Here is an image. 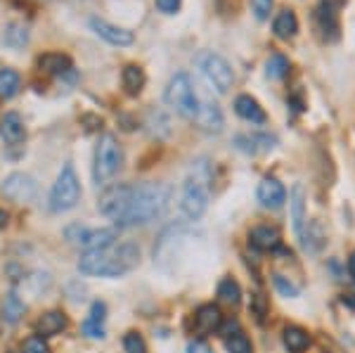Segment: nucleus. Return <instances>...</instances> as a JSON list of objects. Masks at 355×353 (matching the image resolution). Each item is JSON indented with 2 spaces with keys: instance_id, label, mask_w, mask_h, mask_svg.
Segmentation results:
<instances>
[{
  "instance_id": "obj_1",
  "label": "nucleus",
  "mask_w": 355,
  "mask_h": 353,
  "mask_svg": "<svg viewBox=\"0 0 355 353\" xmlns=\"http://www.w3.org/2000/svg\"><path fill=\"white\" fill-rule=\"evenodd\" d=\"M140 264V247L133 242L110 244V247L85 252L78 261V270L90 277H121Z\"/></svg>"
},
{
  "instance_id": "obj_5",
  "label": "nucleus",
  "mask_w": 355,
  "mask_h": 353,
  "mask_svg": "<svg viewBox=\"0 0 355 353\" xmlns=\"http://www.w3.org/2000/svg\"><path fill=\"white\" fill-rule=\"evenodd\" d=\"M123 164V150L112 133H105L95 145L93 159V180L97 185H107L119 173Z\"/></svg>"
},
{
  "instance_id": "obj_37",
  "label": "nucleus",
  "mask_w": 355,
  "mask_h": 353,
  "mask_svg": "<svg viewBox=\"0 0 355 353\" xmlns=\"http://www.w3.org/2000/svg\"><path fill=\"white\" fill-rule=\"evenodd\" d=\"M251 8H254V15L259 19H268L272 10V0H251Z\"/></svg>"
},
{
  "instance_id": "obj_28",
  "label": "nucleus",
  "mask_w": 355,
  "mask_h": 353,
  "mask_svg": "<svg viewBox=\"0 0 355 353\" xmlns=\"http://www.w3.org/2000/svg\"><path fill=\"white\" fill-rule=\"evenodd\" d=\"M218 299L227 306L239 304V299H242V289H239V284L234 282L232 277H227V280H223L218 284Z\"/></svg>"
},
{
  "instance_id": "obj_2",
  "label": "nucleus",
  "mask_w": 355,
  "mask_h": 353,
  "mask_svg": "<svg viewBox=\"0 0 355 353\" xmlns=\"http://www.w3.org/2000/svg\"><path fill=\"white\" fill-rule=\"evenodd\" d=\"M168 199H171V190L162 183L133 185L128 202H125V209L114 223L119 227H135V225L152 223V221L162 218L166 214Z\"/></svg>"
},
{
  "instance_id": "obj_26",
  "label": "nucleus",
  "mask_w": 355,
  "mask_h": 353,
  "mask_svg": "<svg viewBox=\"0 0 355 353\" xmlns=\"http://www.w3.org/2000/svg\"><path fill=\"white\" fill-rule=\"evenodd\" d=\"M21 88V78L19 74L12 69H3L0 71V100H10L19 93Z\"/></svg>"
},
{
  "instance_id": "obj_12",
  "label": "nucleus",
  "mask_w": 355,
  "mask_h": 353,
  "mask_svg": "<svg viewBox=\"0 0 355 353\" xmlns=\"http://www.w3.org/2000/svg\"><path fill=\"white\" fill-rule=\"evenodd\" d=\"M220 325H223V316L218 306L206 304L194 313V332L197 334H214L218 332Z\"/></svg>"
},
{
  "instance_id": "obj_11",
  "label": "nucleus",
  "mask_w": 355,
  "mask_h": 353,
  "mask_svg": "<svg viewBox=\"0 0 355 353\" xmlns=\"http://www.w3.org/2000/svg\"><path fill=\"white\" fill-rule=\"evenodd\" d=\"M256 197L266 209H279L287 199V190L277 178H263L259 190H256Z\"/></svg>"
},
{
  "instance_id": "obj_20",
  "label": "nucleus",
  "mask_w": 355,
  "mask_h": 353,
  "mask_svg": "<svg viewBox=\"0 0 355 353\" xmlns=\"http://www.w3.org/2000/svg\"><path fill=\"white\" fill-rule=\"evenodd\" d=\"M69 320L67 316L62 311H48L43 313V318L38 320V337H55V334H60L62 329H67Z\"/></svg>"
},
{
  "instance_id": "obj_21",
  "label": "nucleus",
  "mask_w": 355,
  "mask_h": 353,
  "mask_svg": "<svg viewBox=\"0 0 355 353\" xmlns=\"http://www.w3.org/2000/svg\"><path fill=\"white\" fill-rule=\"evenodd\" d=\"M272 31H275V36H277V38L289 41V38H294L296 31H299V19H296V15L291 12V10H282V12L275 17Z\"/></svg>"
},
{
  "instance_id": "obj_13",
  "label": "nucleus",
  "mask_w": 355,
  "mask_h": 353,
  "mask_svg": "<svg viewBox=\"0 0 355 353\" xmlns=\"http://www.w3.org/2000/svg\"><path fill=\"white\" fill-rule=\"evenodd\" d=\"M90 26H93V31L97 33V36L105 38V41L112 43V45H130L133 43V33L125 31V28H121V26H114L105 19H90Z\"/></svg>"
},
{
  "instance_id": "obj_42",
  "label": "nucleus",
  "mask_w": 355,
  "mask_h": 353,
  "mask_svg": "<svg viewBox=\"0 0 355 353\" xmlns=\"http://www.w3.org/2000/svg\"><path fill=\"white\" fill-rule=\"evenodd\" d=\"M348 270H351L353 280H355V252L351 254V259H348Z\"/></svg>"
},
{
  "instance_id": "obj_15",
  "label": "nucleus",
  "mask_w": 355,
  "mask_h": 353,
  "mask_svg": "<svg viewBox=\"0 0 355 353\" xmlns=\"http://www.w3.org/2000/svg\"><path fill=\"white\" fill-rule=\"evenodd\" d=\"M194 123H197L202 130H209V133H218L223 128V112L220 107L216 105V102L211 100H202V110H199L197 119H194Z\"/></svg>"
},
{
  "instance_id": "obj_39",
  "label": "nucleus",
  "mask_w": 355,
  "mask_h": 353,
  "mask_svg": "<svg viewBox=\"0 0 355 353\" xmlns=\"http://www.w3.org/2000/svg\"><path fill=\"white\" fill-rule=\"evenodd\" d=\"M157 8L164 15H175L180 10V0H157Z\"/></svg>"
},
{
  "instance_id": "obj_8",
  "label": "nucleus",
  "mask_w": 355,
  "mask_h": 353,
  "mask_svg": "<svg viewBox=\"0 0 355 353\" xmlns=\"http://www.w3.org/2000/svg\"><path fill=\"white\" fill-rule=\"evenodd\" d=\"M67 240L73 247H81L83 252H95V249L110 247L116 242V230L114 227H85V225H69Z\"/></svg>"
},
{
  "instance_id": "obj_33",
  "label": "nucleus",
  "mask_w": 355,
  "mask_h": 353,
  "mask_svg": "<svg viewBox=\"0 0 355 353\" xmlns=\"http://www.w3.org/2000/svg\"><path fill=\"white\" fill-rule=\"evenodd\" d=\"M303 237V244H306V249H311V252H318L320 247H322V230H320L318 223H311L308 230L301 232Z\"/></svg>"
},
{
  "instance_id": "obj_22",
  "label": "nucleus",
  "mask_w": 355,
  "mask_h": 353,
  "mask_svg": "<svg viewBox=\"0 0 355 353\" xmlns=\"http://www.w3.org/2000/svg\"><path fill=\"white\" fill-rule=\"evenodd\" d=\"M237 147L242 152H249V155H259V152H268L275 147V138L270 135H239Z\"/></svg>"
},
{
  "instance_id": "obj_14",
  "label": "nucleus",
  "mask_w": 355,
  "mask_h": 353,
  "mask_svg": "<svg viewBox=\"0 0 355 353\" xmlns=\"http://www.w3.org/2000/svg\"><path fill=\"white\" fill-rule=\"evenodd\" d=\"M0 138L8 145H19L26 138L24 121H21V117L17 112H8L3 117V121H0Z\"/></svg>"
},
{
  "instance_id": "obj_43",
  "label": "nucleus",
  "mask_w": 355,
  "mask_h": 353,
  "mask_svg": "<svg viewBox=\"0 0 355 353\" xmlns=\"http://www.w3.org/2000/svg\"><path fill=\"white\" fill-rule=\"evenodd\" d=\"M5 225H8V214L0 209V227H5Z\"/></svg>"
},
{
  "instance_id": "obj_18",
  "label": "nucleus",
  "mask_w": 355,
  "mask_h": 353,
  "mask_svg": "<svg viewBox=\"0 0 355 353\" xmlns=\"http://www.w3.org/2000/svg\"><path fill=\"white\" fill-rule=\"evenodd\" d=\"M318 26L320 31L324 33V38H329V41H336L339 38V17H336V8L329 3H322L318 8Z\"/></svg>"
},
{
  "instance_id": "obj_29",
  "label": "nucleus",
  "mask_w": 355,
  "mask_h": 353,
  "mask_svg": "<svg viewBox=\"0 0 355 353\" xmlns=\"http://www.w3.org/2000/svg\"><path fill=\"white\" fill-rule=\"evenodd\" d=\"M266 71L270 78H284L289 74V60L284 55L275 53V55H270V60H268Z\"/></svg>"
},
{
  "instance_id": "obj_9",
  "label": "nucleus",
  "mask_w": 355,
  "mask_h": 353,
  "mask_svg": "<svg viewBox=\"0 0 355 353\" xmlns=\"http://www.w3.org/2000/svg\"><path fill=\"white\" fill-rule=\"evenodd\" d=\"M0 192H3V197L12 199L17 204L31 202V199L36 197V180L26 173H12L3 180Z\"/></svg>"
},
{
  "instance_id": "obj_10",
  "label": "nucleus",
  "mask_w": 355,
  "mask_h": 353,
  "mask_svg": "<svg viewBox=\"0 0 355 353\" xmlns=\"http://www.w3.org/2000/svg\"><path fill=\"white\" fill-rule=\"evenodd\" d=\"M130 190H133V185H121V183L107 187V190L100 195V202H97L100 214H105L107 218L116 221L125 209V202H128V197H130Z\"/></svg>"
},
{
  "instance_id": "obj_25",
  "label": "nucleus",
  "mask_w": 355,
  "mask_h": 353,
  "mask_svg": "<svg viewBox=\"0 0 355 353\" xmlns=\"http://www.w3.org/2000/svg\"><path fill=\"white\" fill-rule=\"evenodd\" d=\"M121 78H123V88H125V93H128V95H137L142 90V85H145V71H142L137 64L123 67Z\"/></svg>"
},
{
  "instance_id": "obj_41",
  "label": "nucleus",
  "mask_w": 355,
  "mask_h": 353,
  "mask_svg": "<svg viewBox=\"0 0 355 353\" xmlns=\"http://www.w3.org/2000/svg\"><path fill=\"white\" fill-rule=\"evenodd\" d=\"M187 353H214V351H211V346L206 344V341L194 339V341H190V344H187Z\"/></svg>"
},
{
  "instance_id": "obj_27",
  "label": "nucleus",
  "mask_w": 355,
  "mask_h": 353,
  "mask_svg": "<svg viewBox=\"0 0 355 353\" xmlns=\"http://www.w3.org/2000/svg\"><path fill=\"white\" fill-rule=\"evenodd\" d=\"M291 218H294V227L301 237V232L306 230V216H303V187L301 185H296L294 192H291Z\"/></svg>"
},
{
  "instance_id": "obj_30",
  "label": "nucleus",
  "mask_w": 355,
  "mask_h": 353,
  "mask_svg": "<svg viewBox=\"0 0 355 353\" xmlns=\"http://www.w3.org/2000/svg\"><path fill=\"white\" fill-rule=\"evenodd\" d=\"M225 346L230 353H254V346H251L249 337H246L242 329L230 334V337H225Z\"/></svg>"
},
{
  "instance_id": "obj_35",
  "label": "nucleus",
  "mask_w": 355,
  "mask_h": 353,
  "mask_svg": "<svg viewBox=\"0 0 355 353\" xmlns=\"http://www.w3.org/2000/svg\"><path fill=\"white\" fill-rule=\"evenodd\" d=\"M21 353H50V346L45 344L43 337L33 334V337H28L24 344H21Z\"/></svg>"
},
{
  "instance_id": "obj_3",
  "label": "nucleus",
  "mask_w": 355,
  "mask_h": 353,
  "mask_svg": "<svg viewBox=\"0 0 355 353\" xmlns=\"http://www.w3.org/2000/svg\"><path fill=\"white\" fill-rule=\"evenodd\" d=\"M209 183H211L209 166L204 162H199L194 166L192 175L182 185V195H180V212L185 214L187 221H197L204 216L206 207H209Z\"/></svg>"
},
{
  "instance_id": "obj_4",
  "label": "nucleus",
  "mask_w": 355,
  "mask_h": 353,
  "mask_svg": "<svg viewBox=\"0 0 355 353\" xmlns=\"http://www.w3.org/2000/svg\"><path fill=\"white\" fill-rule=\"evenodd\" d=\"M164 98L171 110L192 123L197 119L199 110H202V98L197 95V88H194L190 74H175L168 81V85H166Z\"/></svg>"
},
{
  "instance_id": "obj_17",
  "label": "nucleus",
  "mask_w": 355,
  "mask_h": 353,
  "mask_svg": "<svg viewBox=\"0 0 355 353\" xmlns=\"http://www.w3.org/2000/svg\"><path fill=\"white\" fill-rule=\"evenodd\" d=\"M105 320H107V306L102 301H93L88 320L83 322V334H88L90 339H102L105 337Z\"/></svg>"
},
{
  "instance_id": "obj_38",
  "label": "nucleus",
  "mask_w": 355,
  "mask_h": 353,
  "mask_svg": "<svg viewBox=\"0 0 355 353\" xmlns=\"http://www.w3.org/2000/svg\"><path fill=\"white\" fill-rule=\"evenodd\" d=\"M251 311L256 313V320L263 322V316H266V311H268L266 297H263V294H256V297H254V301H251Z\"/></svg>"
},
{
  "instance_id": "obj_7",
  "label": "nucleus",
  "mask_w": 355,
  "mask_h": 353,
  "mask_svg": "<svg viewBox=\"0 0 355 353\" xmlns=\"http://www.w3.org/2000/svg\"><path fill=\"white\" fill-rule=\"evenodd\" d=\"M81 199V183L76 178V171H73L71 164H67L62 169L60 178L50 192V212L53 214H62V212H69L73 209Z\"/></svg>"
},
{
  "instance_id": "obj_19",
  "label": "nucleus",
  "mask_w": 355,
  "mask_h": 353,
  "mask_svg": "<svg viewBox=\"0 0 355 353\" xmlns=\"http://www.w3.org/2000/svg\"><path fill=\"white\" fill-rule=\"evenodd\" d=\"M234 112H237L244 121L266 123V112H263V107L251 98V95H239V98L234 100Z\"/></svg>"
},
{
  "instance_id": "obj_32",
  "label": "nucleus",
  "mask_w": 355,
  "mask_h": 353,
  "mask_svg": "<svg viewBox=\"0 0 355 353\" xmlns=\"http://www.w3.org/2000/svg\"><path fill=\"white\" fill-rule=\"evenodd\" d=\"M24 301L19 299V294H10L8 299H5V304H3V311H5V318H8L10 322H17L19 320V316L24 313Z\"/></svg>"
},
{
  "instance_id": "obj_23",
  "label": "nucleus",
  "mask_w": 355,
  "mask_h": 353,
  "mask_svg": "<svg viewBox=\"0 0 355 353\" xmlns=\"http://www.w3.org/2000/svg\"><path fill=\"white\" fill-rule=\"evenodd\" d=\"M38 67L45 74H67L71 69V60L62 53H45L38 57Z\"/></svg>"
},
{
  "instance_id": "obj_24",
  "label": "nucleus",
  "mask_w": 355,
  "mask_h": 353,
  "mask_svg": "<svg viewBox=\"0 0 355 353\" xmlns=\"http://www.w3.org/2000/svg\"><path fill=\"white\" fill-rule=\"evenodd\" d=\"M284 346L289 349V353H303L311 346V337H308L306 329L291 325L284 329Z\"/></svg>"
},
{
  "instance_id": "obj_6",
  "label": "nucleus",
  "mask_w": 355,
  "mask_h": 353,
  "mask_svg": "<svg viewBox=\"0 0 355 353\" xmlns=\"http://www.w3.org/2000/svg\"><path fill=\"white\" fill-rule=\"evenodd\" d=\"M197 67H199V71H202V76L209 81V85L218 95H225L227 90L232 88L234 71L225 57H220L216 53H202L197 57Z\"/></svg>"
},
{
  "instance_id": "obj_16",
  "label": "nucleus",
  "mask_w": 355,
  "mask_h": 353,
  "mask_svg": "<svg viewBox=\"0 0 355 353\" xmlns=\"http://www.w3.org/2000/svg\"><path fill=\"white\" fill-rule=\"evenodd\" d=\"M279 230L277 227H270V225H259L251 230L249 235V242L254 249H259V252H272V249L279 247Z\"/></svg>"
},
{
  "instance_id": "obj_40",
  "label": "nucleus",
  "mask_w": 355,
  "mask_h": 353,
  "mask_svg": "<svg viewBox=\"0 0 355 353\" xmlns=\"http://www.w3.org/2000/svg\"><path fill=\"white\" fill-rule=\"evenodd\" d=\"M275 284H277V287H279V292H282V294H287V297H296V292H299V289H296L294 284L284 282V277H282V275H275Z\"/></svg>"
},
{
  "instance_id": "obj_36",
  "label": "nucleus",
  "mask_w": 355,
  "mask_h": 353,
  "mask_svg": "<svg viewBox=\"0 0 355 353\" xmlns=\"http://www.w3.org/2000/svg\"><path fill=\"white\" fill-rule=\"evenodd\" d=\"M26 38H28L26 28L21 26V24H12V26H10V31H8V36H5V43H10V45H15V48H19V45L26 43Z\"/></svg>"
},
{
  "instance_id": "obj_34",
  "label": "nucleus",
  "mask_w": 355,
  "mask_h": 353,
  "mask_svg": "<svg viewBox=\"0 0 355 353\" xmlns=\"http://www.w3.org/2000/svg\"><path fill=\"white\" fill-rule=\"evenodd\" d=\"M123 349L125 353H147V344L137 332H128L123 337Z\"/></svg>"
},
{
  "instance_id": "obj_31",
  "label": "nucleus",
  "mask_w": 355,
  "mask_h": 353,
  "mask_svg": "<svg viewBox=\"0 0 355 353\" xmlns=\"http://www.w3.org/2000/svg\"><path fill=\"white\" fill-rule=\"evenodd\" d=\"M48 284H50L48 273H33L31 277H26V280L21 282V287H24V292L28 289V294H31V297H38L43 289H48Z\"/></svg>"
}]
</instances>
